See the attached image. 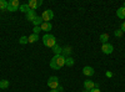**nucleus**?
Segmentation results:
<instances>
[{"label": "nucleus", "instance_id": "nucleus-28", "mask_svg": "<svg viewBox=\"0 0 125 92\" xmlns=\"http://www.w3.org/2000/svg\"><path fill=\"white\" fill-rule=\"evenodd\" d=\"M106 76H108V77H111V76H113V74L110 72V71H108V72H106Z\"/></svg>", "mask_w": 125, "mask_h": 92}, {"label": "nucleus", "instance_id": "nucleus-1", "mask_svg": "<svg viewBox=\"0 0 125 92\" xmlns=\"http://www.w3.org/2000/svg\"><path fill=\"white\" fill-rule=\"evenodd\" d=\"M62 66H65V57L62 55H55L50 61V67L53 70H59Z\"/></svg>", "mask_w": 125, "mask_h": 92}, {"label": "nucleus", "instance_id": "nucleus-23", "mask_svg": "<svg viewBox=\"0 0 125 92\" xmlns=\"http://www.w3.org/2000/svg\"><path fill=\"white\" fill-rule=\"evenodd\" d=\"M114 35H115L116 37H121L123 36V31L121 30H115V31H114Z\"/></svg>", "mask_w": 125, "mask_h": 92}, {"label": "nucleus", "instance_id": "nucleus-17", "mask_svg": "<svg viewBox=\"0 0 125 92\" xmlns=\"http://www.w3.org/2000/svg\"><path fill=\"white\" fill-rule=\"evenodd\" d=\"M9 81L8 80H1V81H0V88H1V90H4V88H8L9 87Z\"/></svg>", "mask_w": 125, "mask_h": 92}, {"label": "nucleus", "instance_id": "nucleus-26", "mask_svg": "<svg viewBox=\"0 0 125 92\" xmlns=\"http://www.w3.org/2000/svg\"><path fill=\"white\" fill-rule=\"evenodd\" d=\"M89 92H101V91H100L99 88H96V87H94V88H93V90H90Z\"/></svg>", "mask_w": 125, "mask_h": 92}, {"label": "nucleus", "instance_id": "nucleus-7", "mask_svg": "<svg viewBox=\"0 0 125 92\" xmlns=\"http://www.w3.org/2000/svg\"><path fill=\"white\" fill-rule=\"evenodd\" d=\"M101 51H103V54H105V55H110L113 51H114V46L111 44H103L101 45Z\"/></svg>", "mask_w": 125, "mask_h": 92}, {"label": "nucleus", "instance_id": "nucleus-11", "mask_svg": "<svg viewBox=\"0 0 125 92\" xmlns=\"http://www.w3.org/2000/svg\"><path fill=\"white\" fill-rule=\"evenodd\" d=\"M40 29L43 30V31H50V30L53 29V25H51L50 23H43L40 25Z\"/></svg>", "mask_w": 125, "mask_h": 92}, {"label": "nucleus", "instance_id": "nucleus-18", "mask_svg": "<svg viewBox=\"0 0 125 92\" xmlns=\"http://www.w3.org/2000/svg\"><path fill=\"white\" fill-rule=\"evenodd\" d=\"M53 52H54L55 55H61V52H62V49H61L59 45H55V46L53 47Z\"/></svg>", "mask_w": 125, "mask_h": 92}, {"label": "nucleus", "instance_id": "nucleus-24", "mask_svg": "<svg viewBox=\"0 0 125 92\" xmlns=\"http://www.w3.org/2000/svg\"><path fill=\"white\" fill-rule=\"evenodd\" d=\"M34 34H36V35H39V33L41 31V29H40V26H34Z\"/></svg>", "mask_w": 125, "mask_h": 92}, {"label": "nucleus", "instance_id": "nucleus-29", "mask_svg": "<svg viewBox=\"0 0 125 92\" xmlns=\"http://www.w3.org/2000/svg\"><path fill=\"white\" fill-rule=\"evenodd\" d=\"M50 92H59L58 90H50Z\"/></svg>", "mask_w": 125, "mask_h": 92}, {"label": "nucleus", "instance_id": "nucleus-19", "mask_svg": "<svg viewBox=\"0 0 125 92\" xmlns=\"http://www.w3.org/2000/svg\"><path fill=\"white\" fill-rule=\"evenodd\" d=\"M44 21H43V19H41V16H36V19L33 21V24H34V26H40L41 24H43Z\"/></svg>", "mask_w": 125, "mask_h": 92}, {"label": "nucleus", "instance_id": "nucleus-5", "mask_svg": "<svg viewBox=\"0 0 125 92\" xmlns=\"http://www.w3.org/2000/svg\"><path fill=\"white\" fill-rule=\"evenodd\" d=\"M19 6H20V4H19L18 0H11V1L8 3V9L6 10L14 13V11H18V10H19Z\"/></svg>", "mask_w": 125, "mask_h": 92}, {"label": "nucleus", "instance_id": "nucleus-27", "mask_svg": "<svg viewBox=\"0 0 125 92\" xmlns=\"http://www.w3.org/2000/svg\"><path fill=\"white\" fill-rule=\"evenodd\" d=\"M56 90H58L59 92H62V91H64V88H62V86H59V87H58Z\"/></svg>", "mask_w": 125, "mask_h": 92}, {"label": "nucleus", "instance_id": "nucleus-31", "mask_svg": "<svg viewBox=\"0 0 125 92\" xmlns=\"http://www.w3.org/2000/svg\"><path fill=\"white\" fill-rule=\"evenodd\" d=\"M124 8H125V3H124Z\"/></svg>", "mask_w": 125, "mask_h": 92}, {"label": "nucleus", "instance_id": "nucleus-14", "mask_svg": "<svg viewBox=\"0 0 125 92\" xmlns=\"http://www.w3.org/2000/svg\"><path fill=\"white\" fill-rule=\"evenodd\" d=\"M38 40H39V35H36V34H31L30 36H28V41H29L30 44L36 42Z\"/></svg>", "mask_w": 125, "mask_h": 92}, {"label": "nucleus", "instance_id": "nucleus-8", "mask_svg": "<svg viewBox=\"0 0 125 92\" xmlns=\"http://www.w3.org/2000/svg\"><path fill=\"white\" fill-rule=\"evenodd\" d=\"M83 74H84L85 76H93L94 74H95V71H94V68L90 67V66H85L84 68H83Z\"/></svg>", "mask_w": 125, "mask_h": 92}, {"label": "nucleus", "instance_id": "nucleus-20", "mask_svg": "<svg viewBox=\"0 0 125 92\" xmlns=\"http://www.w3.org/2000/svg\"><path fill=\"white\" fill-rule=\"evenodd\" d=\"M70 52H71V47H70V46H66V47L62 49V52H61V55L65 57L66 55H70Z\"/></svg>", "mask_w": 125, "mask_h": 92}, {"label": "nucleus", "instance_id": "nucleus-6", "mask_svg": "<svg viewBox=\"0 0 125 92\" xmlns=\"http://www.w3.org/2000/svg\"><path fill=\"white\" fill-rule=\"evenodd\" d=\"M28 5H29L30 10H34V11H35L39 6L43 5V0H29Z\"/></svg>", "mask_w": 125, "mask_h": 92}, {"label": "nucleus", "instance_id": "nucleus-9", "mask_svg": "<svg viewBox=\"0 0 125 92\" xmlns=\"http://www.w3.org/2000/svg\"><path fill=\"white\" fill-rule=\"evenodd\" d=\"M36 13L34 11V10H30V11L26 14V20H28V21H31V23H33L34 21V20L36 19Z\"/></svg>", "mask_w": 125, "mask_h": 92}, {"label": "nucleus", "instance_id": "nucleus-4", "mask_svg": "<svg viewBox=\"0 0 125 92\" xmlns=\"http://www.w3.org/2000/svg\"><path fill=\"white\" fill-rule=\"evenodd\" d=\"M54 17V13H53V10H45V11L43 13V15H41V19H43V21L44 23H50V20H53Z\"/></svg>", "mask_w": 125, "mask_h": 92}, {"label": "nucleus", "instance_id": "nucleus-10", "mask_svg": "<svg viewBox=\"0 0 125 92\" xmlns=\"http://www.w3.org/2000/svg\"><path fill=\"white\" fill-rule=\"evenodd\" d=\"M94 87H95V84H94L93 81H90V80H86L85 82H84V88H85V90L90 91V90H93Z\"/></svg>", "mask_w": 125, "mask_h": 92}, {"label": "nucleus", "instance_id": "nucleus-12", "mask_svg": "<svg viewBox=\"0 0 125 92\" xmlns=\"http://www.w3.org/2000/svg\"><path fill=\"white\" fill-rule=\"evenodd\" d=\"M116 15H118V17H120V19H125V8H124V6H121V8H119V9L116 10Z\"/></svg>", "mask_w": 125, "mask_h": 92}, {"label": "nucleus", "instance_id": "nucleus-3", "mask_svg": "<svg viewBox=\"0 0 125 92\" xmlns=\"http://www.w3.org/2000/svg\"><path fill=\"white\" fill-rule=\"evenodd\" d=\"M48 86H49L51 90H56V88L59 87V77H56V76L49 77V80H48Z\"/></svg>", "mask_w": 125, "mask_h": 92}, {"label": "nucleus", "instance_id": "nucleus-22", "mask_svg": "<svg viewBox=\"0 0 125 92\" xmlns=\"http://www.w3.org/2000/svg\"><path fill=\"white\" fill-rule=\"evenodd\" d=\"M29 41H28V36H21L19 39V44H21V45H24V44H28Z\"/></svg>", "mask_w": 125, "mask_h": 92}, {"label": "nucleus", "instance_id": "nucleus-13", "mask_svg": "<svg viewBox=\"0 0 125 92\" xmlns=\"http://www.w3.org/2000/svg\"><path fill=\"white\" fill-rule=\"evenodd\" d=\"M19 10L26 15V14L30 11V8H29V5H28V4H23V5H20V6H19Z\"/></svg>", "mask_w": 125, "mask_h": 92}, {"label": "nucleus", "instance_id": "nucleus-21", "mask_svg": "<svg viewBox=\"0 0 125 92\" xmlns=\"http://www.w3.org/2000/svg\"><path fill=\"white\" fill-rule=\"evenodd\" d=\"M8 9V3L5 0H0V10H6Z\"/></svg>", "mask_w": 125, "mask_h": 92}, {"label": "nucleus", "instance_id": "nucleus-15", "mask_svg": "<svg viewBox=\"0 0 125 92\" xmlns=\"http://www.w3.org/2000/svg\"><path fill=\"white\" fill-rule=\"evenodd\" d=\"M99 40H100V42H101V44H108L109 35H108V34H101L100 37H99Z\"/></svg>", "mask_w": 125, "mask_h": 92}, {"label": "nucleus", "instance_id": "nucleus-2", "mask_svg": "<svg viewBox=\"0 0 125 92\" xmlns=\"http://www.w3.org/2000/svg\"><path fill=\"white\" fill-rule=\"evenodd\" d=\"M43 44L46 46V47H51L53 49L55 45H56V39L54 35H51V34H46L43 36Z\"/></svg>", "mask_w": 125, "mask_h": 92}, {"label": "nucleus", "instance_id": "nucleus-16", "mask_svg": "<svg viewBox=\"0 0 125 92\" xmlns=\"http://www.w3.org/2000/svg\"><path fill=\"white\" fill-rule=\"evenodd\" d=\"M74 64H75V60L73 59V57H66V59H65V65H66V66L71 67Z\"/></svg>", "mask_w": 125, "mask_h": 92}, {"label": "nucleus", "instance_id": "nucleus-30", "mask_svg": "<svg viewBox=\"0 0 125 92\" xmlns=\"http://www.w3.org/2000/svg\"><path fill=\"white\" fill-rule=\"evenodd\" d=\"M83 92H89L88 90H83Z\"/></svg>", "mask_w": 125, "mask_h": 92}, {"label": "nucleus", "instance_id": "nucleus-25", "mask_svg": "<svg viewBox=\"0 0 125 92\" xmlns=\"http://www.w3.org/2000/svg\"><path fill=\"white\" fill-rule=\"evenodd\" d=\"M120 30H121L123 33H125V21L121 24V26H120Z\"/></svg>", "mask_w": 125, "mask_h": 92}]
</instances>
